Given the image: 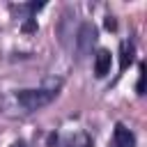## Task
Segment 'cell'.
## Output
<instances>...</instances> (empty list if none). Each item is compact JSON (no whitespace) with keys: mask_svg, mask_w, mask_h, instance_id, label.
<instances>
[{"mask_svg":"<svg viewBox=\"0 0 147 147\" xmlns=\"http://www.w3.org/2000/svg\"><path fill=\"white\" fill-rule=\"evenodd\" d=\"M57 87H60V80H51V83L44 85V87L21 90V92H16V101H18L28 113H32V110H39V108L48 106V103L57 96Z\"/></svg>","mask_w":147,"mask_h":147,"instance_id":"1","label":"cell"},{"mask_svg":"<svg viewBox=\"0 0 147 147\" xmlns=\"http://www.w3.org/2000/svg\"><path fill=\"white\" fill-rule=\"evenodd\" d=\"M94 41H96V28H94L92 23H83L80 30H78V37H76L78 53H80V55H87V53L92 51Z\"/></svg>","mask_w":147,"mask_h":147,"instance_id":"2","label":"cell"},{"mask_svg":"<svg viewBox=\"0 0 147 147\" xmlns=\"http://www.w3.org/2000/svg\"><path fill=\"white\" fill-rule=\"evenodd\" d=\"M113 147H136V136H133V131L126 129L124 124H115Z\"/></svg>","mask_w":147,"mask_h":147,"instance_id":"3","label":"cell"},{"mask_svg":"<svg viewBox=\"0 0 147 147\" xmlns=\"http://www.w3.org/2000/svg\"><path fill=\"white\" fill-rule=\"evenodd\" d=\"M110 64H113L110 51L101 48V51L94 55V74H96V78H103L106 74H110Z\"/></svg>","mask_w":147,"mask_h":147,"instance_id":"4","label":"cell"},{"mask_svg":"<svg viewBox=\"0 0 147 147\" xmlns=\"http://www.w3.org/2000/svg\"><path fill=\"white\" fill-rule=\"evenodd\" d=\"M57 147H92V140L87 133H76V136H67L57 142Z\"/></svg>","mask_w":147,"mask_h":147,"instance_id":"5","label":"cell"},{"mask_svg":"<svg viewBox=\"0 0 147 147\" xmlns=\"http://www.w3.org/2000/svg\"><path fill=\"white\" fill-rule=\"evenodd\" d=\"M133 53H136V48H133L131 41H122L119 44V69L122 71L133 62Z\"/></svg>","mask_w":147,"mask_h":147,"instance_id":"6","label":"cell"},{"mask_svg":"<svg viewBox=\"0 0 147 147\" xmlns=\"http://www.w3.org/2000/svg\"><path fill=\"white\" fill-rule=\"evenodd\" d=\"M138 71H140V76H138V94H142V83H145V67L140 64V69H138Z\"/></svg>","mask_w":147,"mask_h":147,"instance_id":"7","label":"cell"},{"mask_svg":"<svg viewBox=\"0 0 147 147\" xmlns=\"http://www.w3.org/2000/svg\"><path fill=\"white\" fill-rule=\"evenodd\" d=\"M9 147H30V145H28L25 140H16V142H11Z\"/></svg>","mask_w":147,"mask_h":147,"instance_id":"8","label":"cell"},{"mask_svg":"<svg viewBox=\"0 0 147 147\" xmlns=\"http://www.w3.org/2000/svg\"><path fill=\"white\" fill-rule=\"evenodd\" d=\"M106 28H108V30H115V21H113V16H108V21H106Z\"/></svg>","mask_w":147,"mask_h":147,"instance_id":"9","label":"cell"}]
</instances>
